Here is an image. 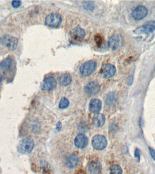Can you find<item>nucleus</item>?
<instances>
[{
  "mask_svg": "<svg viewBox=\"0 0 155 174\" xmlns=\"http://www.w3.org/2000/svg\"><path fill=\"white\" fill-rule=\"evenodd\" d=\"M62 128V124L61 122H58L56 125V130L57 131H60Z\"/></svg>",
  "mask_w": 155,
  "mask_h": 174,
  "instance_id": "nucleus-28",
  "label": "nucleus"
},
{
  "mask_svg": "<svg viewBox=\"0 0 155 174\" xmlns=\"http://www.w3.org/2000/svg\"><path fill=\"white\" fill-rule=\"evenodd\" d=\"M134 156L136 158V161L139 162L140 161V151L138 148H136L134 151Z\"/></svg>",
  "mask_w": 155,
  "mask_h": 174,
  "instance_id": "nucleus-24",
  "label": "nucleus"
},
{
  "mask_svg": "<svg viewBox=\"0 0 155 174\" xmlns=\"http://www.w3.org/2000/svg\"><path fill=\"white\" fill-rule=\"evenodd\" d=\"M62 22V17L58 14L53 13L48 15L45 18L46 26L51 28H57Z\"/></svg>",
  "mask_w": 155,
  "mask_h": 174,
  "instance_id": "nucleus-5",
  "label": "nucleus"
},
{
  "mask_svg": "<svg viewBox=\"0 0 155 174\" xmlns=\"http://www.w3.org/2000/svg\"><path fill=\"white\" fill-rule=\"evenodd\" d=\"M94 40L96 44L98 47H101L103 44V37L100 35H96L94 37Z\"/></svg>",
  "mask_w": 155,
  "mask_h": 174,
  "instance_id": "nucleus-22",
  "label": "nucleus"
},
{
  "mask_svg": "<svg viewBox=\"0 0 155 174\" xmlns=\"http://www.w3.org/2000/svg\"><path fill=\"white\" fill-rule=\"evenodd\" d=\"M97 64L94 61H89L84 63L80 68V73L82 75L87 77L90 75L96 70Z\"/></svg>",
  "mask_w": 155,
  "mask_h": 174,
  "instance_id": "nucleus-3",
  "label": "nucleus"
},
{
  "mask_svg": "<svg viewBox=\"0 0 155 174\" xmlns=\"http://www.w3.org/2000/svg\"><path fill=\"white\" fill-rule=\"evenodd\" d=\"M100 90V86L96 82H91L88 83L84 88L86 94L89 95H95L98 93Z\"/></svg>",
  "mask_w": 155,
  "mask_h": 174,
  "instance_id": "nucleus-10",
  "label": "nucleus"
},
{
  "mask_svg": "<svg viewBox=\"0 0 155 174\" xmlns=\"http://www.w3.org/2000/svg\"><path fill=\"white\" fill-rule=\"evenodd\" d=\"M21 2L20 1H13L12 2V5L13 7L17 8L21 5Z\"/></svg>",
  "mask_w": 155,
  "mask_h": 174,
  "instance_id": "nucleus-25",
  "label": "nucleus"
},
{
  "mask_svg": "<svg viewBox=\"0 0 155 174\" xmlns=\"http://www.w3.org/2000/svg\"><path fill=\"white\" fill-rule=\"evenodd\" d=\"M105 123V117L103 114L97 113L94 115L93 119V125L96 127H103Z\"/></svg>",
  "mask_w": 155,
  "mask_h": 174,
  "instance_id": "nucleus-17",
  "label": "nucleus"
},
{
  "mask_svg": "<svg viewBox=\"0 0 155 174\" xmlns=\"http://www.w3.org/2000/svg\"><path fill=\"white\" fill-rule=\"evenodd\" d=\"M70 36L75 40L80 41L84 39L85 36V32L84 30L81 28L76 27L71 30Z\"/></svg>",
  "mask_w": 155,
  "mask_h": 174,
  "instance_id": "nucleus-13",
  "label": "nucleus"
},
{
  "mask_svg": "<svg viewBox=\"0 0 155 174\" xmlns=\"http://www.w3.org/2000/svg\"><path fill=\"white\" fill-rule=\"evenodd\" d=\"M72 82V77L69 74H65L61 75L59 78V83L62 86H67Z\"/></svg>",
  "mask_w": 155,
  "mask_h": 174,
  "instance_id": "nucleus-18",
  "label": "nucleus"
},
{
  "mask_svg": "<svg viewBox=\"0 0 155 174\" xmlns=\"http://www.w3.org/2000/svg\"><path fill=\"white\" fill-rule=\"evenodd\" d=\"M0 44L7 48L10 50H15L18 44V40L15 37L5 35L0 38Z\"/></svg>",
  "mask_w": 155,
  "mask_h": 174,
  "instance_id": "nucleus-2",
  "label": "nucleus"
},
{
  "mask_svg": "<svg viewBox=\"0 0 155 174\" xmlns=\"http://www.w3.org/2000/svg\"><path fill=\"white\" fill-rule=\"evenodd\" d=\"M122 170L119 165H114L110 169V174H122Z\"/></svg>",
  "mask_w": 155,
  "mask_h": 174,
  "instance_id": "nucleus-20",
  "label": "nucleus"
},
{
  "mask_svg": "<svg viewBox=\"0 0 155 174\" xmlns=\"http://www.w3.org/2000/svg\"><path fill=\"white\" fill-rule=\"evenodd\" d=\"M102 170V164L99 161L93 160L89 164L88 170L91 174H100Z\"/></svg>",
  "mask_w": 155,
  "mask_h": 174,
  "instance_id": "nucleus-12",
  "label": "nucleus"
},
{
  "mask_svg": "<svg viewBox=\"0 0 155 174\" xmlns=\"http://www.w3.org/2000/svg\"><path fill=\"white\" fill-rule=\"evenodd\" d=\"M116 71L115 67L113 64H108L104 65L100 71V74L104 78H108L114 75Z\"/></svg>",
  "mask_w": 155,
  "mask_h": 174,
  "instance_id": "nucleus-7",
  "label": "nucleus"
},
{
  "mask_svg": "<svg viewBox=\"0 0 155 174\" xmlns=\"http://www.w3.org/2000/svg\"><path fill=\"white\" fill-rule=\"evenodd\" d=\"M12 61L10 57H7L0 64V68L2 70H8L12 66Z\"/></svg>",
  "mask_w": 155,
  "mask_h": 174,
  "instance_id": "nucleus-19",
  "label": "nucleus"
},
{
  "mask_svg": "<svg viewBox=\"0 0 155 174\" xmlns=\"http://www.w3.org/2000/svg\"><path fill=\"white\" fill-rule=\"evenodd\" d=\"M149 150L151 156H152L153 159L155 161V150L150 148H149Z\"/></svg>",
  "mask_w": 155,
  "mask_h": 174,
  "instance_id": "nucleus-26",
  "label": "nucleus"
},
{
  "mask_svg": "<svg viewBox=\"0 0 155 174\" xmlns=\"http://www.w3.org/2000/svg\"><path fill=\"white\" fill-rule=\"evenodd\" d=\"M2 78L0 75V84H1V82H2Z\"/></svg>",
  "mask_w": 155,
  "mask_h": 174,
  "instance_id": "nucleus-29",
  "label": "nucleus"
},
{
  "mask_svg": "<svg viewBox=\"0 0 155 174\" xmlns=\"http://www.w3.org/2000/svg\"><path fill=\"white\" fill-rule=\"evenodd\" d=\"M102 109V102L98 99H93L89 104V110L91 113H97Z\"/></svg>",
  "mask_w": 155,
  "mask_h": 174,
  "instance_id": "nucleus-16",
  "label": "nucleus"
},
{
  "mask_svg": "<svg viewBox=\"0 0 155 174\" xmlns=\"http://www.w3.org/2000/svg\"><path fill=\"white\" fill-rule=\"evenodd\" d=\"M94 7V5L92 2H85L83 4V7L87 10H93Z\"/></svg>",
  "mask_w": 155,
  "mask_h": 174,
  "instance_id": "nucleus-23",
  "label": "nucleus"
},
{
  "mask_svg": "<svg viewBox=\"0 0 155 174\" xmlns=\"http://www.w3.org/2000/svg\"><path fill=\"white\" fill-rule=\"evenodd\" d=\"M155 30V21H149L144 25L137 28L133 31L136 34H148Z\"/></svg>",
  "mask_w": 155,
  "mask_h": 174,
  "instance_id": "nucleus-6",
  "label": "nucleus"
},
{
  "mask_svg": "<svg viewBox=\"0 0 155 174\" xmlns=\"http://www.w3.org/2000/svg\"><path fill=\"white\" fill-rule=\"evenodd\" d=\"M122 37L119 35H114L110 38L109 41V46L113 50L118 49L122 44Z\"/></svg>",
  "mask_w": 155,
  "mask_h": 174,
  "instance_id": "nucleus-14",
  "label": "nucleus"
},
{
  "mask_svg": "<svg viewBox=\"0 0 155 174\" xmlns=\"http://www.w3.org/2000/svg\"><path fill=\"white\" fill-rule=\"evenodd\" d=\"M89 140L84 134H79L75 139V144L78 148L83 149L86 148L88 144Z\"/></svg>",
  "mask_w": 155,
  "mask_h": 174,
  "instance_id": "nucleus-11",
  "label": "nucleus"
},
{
  "mask_svg": "<svg viewBox=\"0 0 155 174\" xmlns=\"http://www.w3.org/2000/svg\"><path fill=\"white\" fill-rule=\"evenodd\" d=\"M69 101L65 97H63L60 100L58 108L61 109H66L69 107Z\"/></svg>",
  "mask_w": 155,
  "mask_h": 174,
  "instance_id": "nucleus-21",
  "label": "nucleus"
},
{
  "mask_svg": "<svg viewBox=\"0 0 155 174\" xmlns=\"http://www.w3.org/2000/svg\"><path fill=\"white\" fill-rule=\"evenodd\" d=\"M107 144V140L103 135L98 134L93 137L92 144L93 148L97 150H102L105 148Z\"/></svg>",
  "mask_w": 155,
  "mask_h": 174,
  "instance_id": "nucleus-4",
  "label": "nucleus"
},
{
  "mask_svg": "<svg viewBox=\"0 0 155 174\" xmlns=\"http://www.w3.org/2000/svg\"><path fill=\"white\" fill-rule=\"evenodd\" d=\"M133 78L132 76L129 77L128 78V79H127V84H128L129 85L131 86L132 85V83H133Z\"/></svg>",
  "mask_w": 155,
  "mask_h": 174,
  "instance_id": "nucleus-27",
  "label": "nucleus"
},
{
  "mask_svg": "<svg viewBox=\"0 0 155 174\" xmlns=\"http://www.w3.org/2000/svg\"><path fill=\"white\" fill-rule=\"evenodd\" d=\"M148 11L146 7L143 5H139L132 12V16L135 20H141L147 16Z\"/></svg>",
  "mask_w": 155,
  "mask_h": 174,
  "instance_id": "nucleus-9",
  "label": "nucleus"
},
{
  "mask_svg": "<svg viewBox=\"0 0 155 174\" xmlns=\"http://www.w3.org/2000/svg\"><path fill=\"white\" fill-rule=\"evenodd\" d=\"M56 85L57 82L55 78L53 77H49L43 80L41 88L43 90L50 91L55 89Z\"/></svg>",
  "mask_w": 155,
  "mask_h": 174,
  "instance_id": "nucleus-8",
  "label": "nucleus"
},
{
  "mask_svg": "<svg viewBox=\"0 0 155 174\" xmlns=\"http://www.w3.org/2000/svg\"><path fill=\"white\" fill-rule=\"evenodd\" d=\"M79 162V157L76 154H72L67 158L65 164L68 168L73 169L76 167Z\"/></svg>",
  "mask_w": 155,
  "mask_h": 174,
  "instance_id": "nucleus-15",
  "label": "nucleus"
},
{
  "mask_svg": "<svg viewBox=\"0 0 155 174\" xmlns=\"http://www.w3.org/2000/svg\"><path fill=\"white\" fill-rule=\"evenodd\" d=\"M34 145L35 143L32 139H24L19 141L17 146V151L22 154H28L32 151Z\"/></svg>",
  "mask_w": 155,
  "mask_h": 174,
  "instance_id": "nucleus-1",
  "label": "nucleus"
}]
</instances>
